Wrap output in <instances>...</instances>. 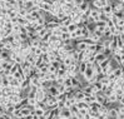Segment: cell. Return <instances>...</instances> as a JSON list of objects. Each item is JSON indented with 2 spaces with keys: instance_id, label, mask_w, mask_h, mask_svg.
Returning <instances> with one entry per match:
<instances>
[{
  "instance_id": "1",
  "label": "cell",
  "mask_w": 124,
  "mask_h": 119,
  "mask_svg": "<svg viewBox=\"0 0 124 119\" xmlns=\"http://www.w3.org/2000/svg\"><path fill=\"white\" fill-rule=\"evenodd\" d=\"M46 96H48V90L46 89H36V93H35V99L38 103H44L45 99H46Z\"/></svg>"
},
{
  "instance_id": "2",
  "label": "cell",
  "mask_w": 124,
  "mask_h": 119,
  "mask_svg": "<svg viewBox=\"0 0 124 119\" xmlns=\"http://www.w3.org/2000/svg\"><path fill=\"white\" fill-rule=\"evenodd\" d=\"M59 117L62 119H71L73 118V114H71L70 109L64 108V109H59Z\"/></svg>"
},
{
  "instance_id": "3",
  "label": "cell",
  "mask_w": 124,
  "mask_h": 119,
  "mask_svg": "<svg viewBox=\"0 0 124 119\" xmlns=\"http://www.w3.org/2000/svg\"><path fill=\"white\" fill-rule=\"evenodd\" d=\"M88 41H86V39L85 40H83V41H78V43H75V49L77 50H79V51H85L86 49H88Z\"/></svg>"
},
{
  "instance_id": "4",
  "label": "cell",
  "mask_w": 124,
  "mask_h": 119,
  "mask_svg": "<svg viewBox=\"0 0 124 119\" xmlns=\"http://www.w3.org/2000/svg\"><path fill=\"white\" fill-rule=\"evenodd\" d=\"M119 118V113L116 108H109V113H108V119H116Z\"/></svg>"
},
{
  "instance_id": "5",
  "label": "cell",
  "mask_w": 124,
  "mask_h": 119,
  "mask_svg": "<svg viewBox=\"0 0 124 119\" xmlns=\"http://www.w3.org/2000/svg\"><path fill=\"white\" fill-rule=\"evenodd\" d=\"M48 95L54 96V98H58V96L60 95V94H59V92H58V87H56V85L50 87V88L48 89Z\"/></svg>"
},
{
  "instance_id": "6",
  "label": "cell",
  "mask_w": 124,
  "mask_h": 119,
  "mask_svg": "<svg viewBox=\"0 0 124 119\" xmlns=\"http://www.w3.org/2000/svg\"><path fill=\"white\" fill-rule=\"evenodd\" d=\"M29 43H30V47L34 49V48H40L41 47V40L39 38H34V39H30L29 40Z\"/></svg>"
},
{
  "instance_id": "7",
  "label": "cell",
  "mask_w": 124,
  "mask_h": 119,
  "mask_svg": "<svg viewBox=\"0 0 124 119\" xmlns=\"http://www.w3.org/2000/svg\"><path fill=\"white\" fill-rule=\"evenodd\" d=\"M107 59H109V58L105 56L104 54H101V53H97V54H95V63H97V64H101L103 62H105Z\"/></svg>"
},
{
  "instance_id": "8",
  "label": "cell",
  "mask_w": 124,
  "mask_h": 119,
  "mask_svg": "<svg viewBox=\"0 0 124 119\" xmlns=\"http://www.w3.org/2000/svg\"><path fill=\"white\" fill-rule=\"evenodd\" d=\"M18 25L23 26V28H28V26H30V23L28 21L26 18H20V16H18Z\"/></svg>"
},
{
  "instance_id": "9",
  "label": "cell",
  "mask_w": 124,
  "mask_h": 119,
  "mask_svg": "<svg viewBox=\"0 0 124 119\" xmlns=\"http://www.w3.org/2000/svg\"><path fill=\"white\" fill-rule=\"evenodd\" d=\"M85 96H86V94L83 90H77L75 92V98H77L78 102H84L85 100Z\"/></svg>"
},
{
  "instance_id": "10",
  "label": "cell",
  "mask_w": 124,
  "mask_h": 119,
  "mask_svg": "<svg viewBox=\"0 0 124 119\" xmlns=\"http://www.w3.org/2000/svg\"><path fill=\"white\" fill-rule=\"evenodd\" d=\"M103 11H104V14L108 16V19H109V16L110 15H113L114 14V9H113V5H107L105 8L103 9Z\"/></svg>"
},
{
  "instance_id": "11",
  "label": "cell",
  "mask_w": 124,
  "mask_h": 119,
  "mask_svg": "<svg viewBox=\"0 0 124 119\" xmlns=\"http://www.w3.org/2000/svg\"><path fill=\"white\" fill-rule=\"evenodd\" d=\"M86 70H88V65H86V63H79V74L80 75L83 77Z\"/></svg>"
},
{
  "instance_id": "12",
  "label": "cell",
  "mask_w": 124,
  "mask_h": 119,
  "mask_svg": "<svg viewBox=\"0 0 124 119\" xmlns=\"http://www.w3.org/2000/svg\"><path fill=\"white\" fill-rule=\"evenodd\" d=\"M45 111L46 110H44L43 108H39V107H36L35 109H34V115L35 117H43V115H45Z\"/></svg>"
},
{
  "instance_id": "13",
  "label": "cell",
  "mask_w": 124,
  "mask_h": 119,
  "mask_svg": "<svg viewBox=\"0 0 124 119\" xmlns=\"http://www.w3.org/2000/svg\"><path fill=\"white\" fill-rule=\"evenodd\" d=\"M74 63H77V62L73 60V59H71L69 55H68L67 58H64V60H63V65H65L67 68H69V66H70L71 64H74Z\"/></svg>"
},
{
  "instance_id": "14",
  "label": "cell",
  "mask_w": 124,
  "mask_h": 119,
  "mask_svg": "<svg viewBox=\"0 0 124 119\" xmlns=\"http://www.w3.org/2000/svg\"><path fill=\"white\" fill-rule=\"evenodd\" d=\"M78 25L77 24H74V23H71L69 26H68V33H70V34H73V33H75L77 30H78Z\"/></svg>"
},
{
  "instance_id": "15",
  "label": "cell",
  "mask_w": 124,
  "mask_h": 119,
  "mask_svg": "<svg viewBox=\"0 0 124 119\" xmlns=\"http://www.w3.org/2000/svg\"><path fill=\"white\" fill-rule=\"evenodd\" d=\"M18 16H20V18H26V16H28V10H26L25 8L19 9V11H18Z\"/></svg>"
},
{
  "instance_id": "16",
  "label": "cell",
  "mask_w": 124,
  "mask_h": 119,
  "mask_svg": "<svg viewBox=\"0 0 124 119\" xmlns=\"http://www.w3.org/2000/svg\"><path fill=\"white\" fill-rule=\"evenodd\" d=\"M77 107H78L79 110H82V109H88V108H89V105H88V104H86L85 102H78V103H77Z\"/></svg>"
},
{
  "instance_id": "17",
  "label": "cell",
  "mask_w": 124,
  "mask_h": 119,
  "mask_svg": "<svg viewBox=\"0 0 124 119\" xmlns=\"http://www.w3.org/2000/svg\"><path fill=\"white\" fill-rule=\"evenodd\" d=\"M31 49H33V48H31ZM33 54H34L35 56H41L44 53H43L41 48H34V49H33Z\"/></svg>"
},
{
  "instance_id": "18",
  "label": "cell",
  "mask_w": 124,
  "mask_h": 119,
  "mask_svg": "<svg viewBox=\"0 0 124 119\" xmlns=\"http://www.w3.org/2000/svg\"><path fill=\"white\" fill-rule=\"evenodd\" d=\"M64 81H65V78L58 77V79H56V81H55V85H64Z\"/></svg>"
},
{
  "instance_id": "19",
  "label": "cell",
  "mask_w": 124,
  "mask_h": 119,
  "mask_svg": "<svg viewBox=\"0 0 124 119\" xmlns=\"http://www.w3.org/2000/svg\"><path fill=\"white\" fill-rule=\"evenodd\" d=\"M63 41H65V40H68V39H71V35H70V33H64V34H62V38H60Z\"/></svg>"
},
{
  "instance_id": "20",
  "label": "cell",
  "mask_w": 124,
  "mask_h": 119,
  "mask_svg": "<svg viewBox=\"0 0 124 119\" xmlns=\"http://www.w3.org/2000/svg\"><path fill=\"white\" fill-rule=\"evenodd\" d=\"M59 30L62 32V34H64V33H68V28H67V26H62V25H60V26H59Z\"/></svg>"
},
{
  "instance_id": "21",
  "label": "cell",
  "mask_w": 124,
  "mask_h": 119,
  "mask_svg": "<svg viewBox=\"0 0 124 119\" xmlns=\"http://www.w3.org/2000/svg\"><path fill=\"white\" fill-rule=\"evenodd\" d=\"M84 1H85V0H74V4L77 6H80L82 4H84Z\"/></svg>"
},
{
  "instance_id": "22",
  "label": "cell",
  "mask_w": 124,
  "mask_h": 119,
  "mask_svg": "<svg viewBox=\"0 0 124 119\" xmlns=\"http://www.w3.org/2000/svg\"><path fill=\"white\" fill-rule=\"evenodd\" d=\"M95 119H108V117H104V115H98Z\"/></svg>"
},
{
  "instance_id": "23",
  "label": "cell",
  "mask_w": 124,
  "mask_h": 119,
  "mask_svg": "<svg viewBox=\"0 0 124 119\" xmlns=\"http://www.w3.org/2000/svg\"><path fill=\"white\" fill-rule=\"evenodd\" d=\"M120 40H122V43H123V45H124V36H123V35L120 36Z\"/></svg>"
},
{
  "instance_id": "24",
  "label": "cell",
  "mask_w": 124,
  "mask_h": 119,
  "mask_svg": "<svg viewBox=\"0 0 124 119\" xmlns=\"http://www.w3.org/2000/svg\"><path fill=\"white\" fill-rule=\"evenodd\" d=\"M116 1H119V3H123V4H124V0H116Z\"/></svg>"
},
{
  "instance_id": "25",
  "label": "cell",
  "mask_w": 124,
  "mask_h": 119,
  "mask_svg": "<svg viewBox=\"0 0 124 119\" xmlns=\"http://www.w3.org/2000/svg\"><path fill=\"white\" fill-rule=\"evenodd\" d=\"M122 35H123V36H124V28H123V29H122Z\"/></svg>"
},
{
  "instance_id": "26",
  "label": "cell",
  "mask_w": 124,
  "mask_h": 119,
  "mask_svg": "<svg viewBox=\"0 0 124 119\" xmlns=\"http://www.w3.org/2000/svg\"><path fill=\"white\" fill-rule=\"evenodd\" d=\"M88 1H89V0H88Z\"/></svg>"
}]
</instances>
